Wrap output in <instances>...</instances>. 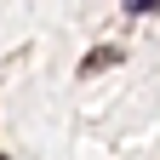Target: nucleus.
Returning <instances> with one entry per match:
<instances>
[{"label": "nucleus", "mask_w": 160, "mask_h": 160, "mask_svg": "<svg viewBox=\"0 0 160 160\" xmlns=\"http://www.w3.org/2000/svg\"><path fill=\"white\" fill-rule=\"evenodd\" d=\"M109 63H120V46H97V52H86V57H80V74H103Z\"/></svg>", "instance_id": "nucleus-1"}, {"label": "nucleus", "mask_w": 160, "mask_h": 160, "mask_svg": "<svg viewBox=\"0 0 160 160\" xmlns=\"http://www.w3.org/2000/svg\"><path fill=\"white\" fill-rule=\"evenodd\" d=\"M132 12H154V0H132Z\"/></svg>", "instance_id": "nucleus-2"}]
</instances>
